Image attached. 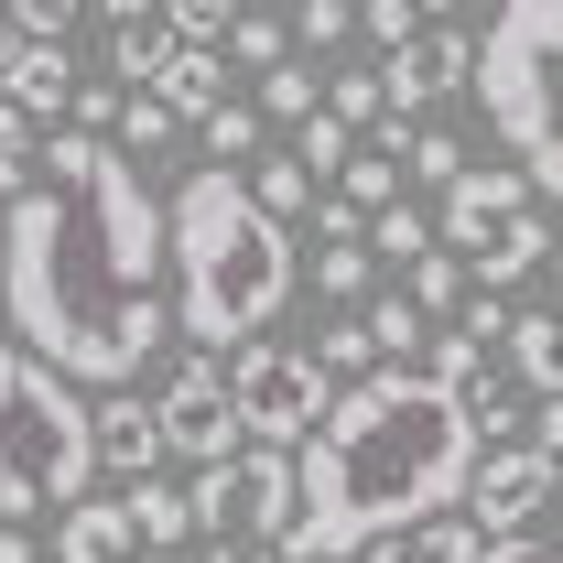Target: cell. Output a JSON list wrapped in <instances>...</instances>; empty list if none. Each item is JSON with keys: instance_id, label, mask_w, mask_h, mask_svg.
Masks as SVG:
<instances>
[{"instance_id": "31", "label": "cell", "mask_w": 563, "mask_h": 563, "mask_svg": "<svg viewBox=\"0 0 563 563\" xmlns=\"http://www.w3.org/2000/svg\"><path fill=\"white\" fill-rule=\"evenodd\" d=\"M282 33H292L303 55H336V44H347V0H303V11H292Z\"/></svg>"}, {"instance_id": "1", "label": "cell", "mask_w": 563, "mask_h": 563, "mask_svg": "<svg viewBox=\"0 0 563 563\" xmlns=\"http://www.w3.org/2000/svg\"><path fill=\"white\" fill-rule=\"evenodd\" d=\"M0 314L66 390H120L174 347L163 314V196L109 141L44 131L33 185L0 217Z\"/></svg>"}, {"instance_id": "33", "label": "cell", "mask_w": 563, "mask_h": 563, "mask_svg": "<svg viewBox=\"0 0 563 563\" xmlns=\"http://www.w3.org/2000/svg\"><path fill=\"white\" fill-rule=\"evenodd\" d=\"M0 563H33V531H11V520H0Z\"/></svg>"}, {"instance_id": "24", "label": "cell", "mask_w": 563, "mask_h": 563, "mask_svg": "<svg viewBox=\"0 0 563 563\" xmlns=\"http://www.w3.org/2000/svg\"><path fill=\"white\" fill-rule=\"evenodd\" d=\"M196 131H207V152H217L207 174H239V163H261V141H272L261 120H250V98H217V109L196 120Z\"/></svg>"}, {"instance_id": "4", "label": "cell", "mask_w": 563, "mask_h": 563, "mask_svg": "<svg viewBox=\"0 0 563 563\" xmlns=\"http://www.w3.org/2000/svg\"><path fill=\"white\" fill-rule=\"evenodd\" d=\"M87 401L55 368H33L22 347H0V509L22 520H66L87 498Z\"/></svg>"}, {"instance_id": "10", "label": "cell", "mask_w": 563, "mask_h": 563, "mask_svg": "<svg viewBox=\"0 0 563 563\" xmlns=\"http://www.w3.org/2000/svg\"><path fill=\"white\" fill-rule=\"evenodd\" d=\"M520 207H531V196H520V174H509V163H466V174L444 185V207L422 217V228H433V250L455 261V250H488V239H498Z\"/></svg>"}, {"instance_id": "14", "label": "cell", "mask_w": 563, "mask_h": 563, "mask_svg": "<svg viewBox=\"0 0 563 563\" xmlns=\"http://www.w3.org/2000/svg\"><path fill=\"white\" fill-rule=\"evenodd\" d=\"M120 531H131V553H185V488H163V477H141V488H120Z\"/></svg>"}, {"instance_id": "16", "label": "cell", "mask_w": 563, "mask_h": 563, "mask_svg": "<svg viewBox=\"0 0 563 563\" xmlns=\"http://www.w3.org/2000/svg\"><path fill=\"white\" fill-rule=\"evenodd\" d=\"M55 563H131V531H120V498H76L55 520Z\"/></svg>"}, {"instance_id": "17", "label": "cell", "mask_w": 563, "mask_h": 563, "mask_svg": "<svg viewBox=\"0 0 563 563\" xmlns=\"http://www.w3.org/2000/svg\"><path fill=\"white\" fill-rule=\"evenodd\" d=\"M98 33H109V66H98V76H131L120 98H141V76H152L163 55H174V33H163V11H109Z\"/></svg>"}, {"instance_id": "2", "label": "cell", "mask_w": 563, "mask_h": 563, "mask_svg": "<svg viewBox=\"0 0 563 563\" xmlns=\"http://www.w3.org/2000/svg\"><path fill=\"white\" fill-rule=\"evenodd\" d=\"M466 477H477V433L455 412V390H433L422 368H368L292 444V542H282V563H357L368 542L455 520Z\"/></svg>"}, {"instance_id": "15", "label": "cell", "mask_w": 563, "mask_h": 563, "mask_svg": "<svg viewBox=\"0 0 563 563\" xmlns=\"http://www.w3.org/2000/svg\"><path fill=\"white\" fill-rule=\"evenodd\" d=\"M357 336H368V368H422V336H433V325H422L401 292H368V303H357Z\"/></svg>"}, {"instance_id": "27", "label": "cell", "mask_w": 563, "mask_h": 563, "mask_svg": "<svg viewBox=\"0 0 563 563\" xmlns=\"http://www.w3.org/2000/svg\"><path fill=\"white\" fill-rule=\"evenodd\" d=\"M422 22H433V11H412V0H368V11H347V33H368L379 55H412Z\"/></svg>"}, {"instance_id": "21", "label": "cell", "mask_w": 563, "mask_h": 563, "mask_svg": "<svg viewBox=\"0 0 563 563\" xmlns=\"http://www.w3.org/2000/svg\"><path fill=\"white\" fill-rule=\"evenodd\" d=\"M390 163H401L412 185H433V196H444V185L466 174V141L444 131V120H422V131H401V141H390Z\"/></svg>"}, {"instance_id": "23", "label": "cell", "mask_w": 563, "mask_h": 563, "mask_svg": "<svg viewBox=\"0 0 563 563\" xmlns=\"http://www.w3.org/2000/svg\"><path fill=\"white\" fill-rule=\"evenodd\" d=\"M250 120H261V131H303V120H314V66H292V55H282L272 76H261V87H250Z\"/></svg>"}, {"instance_id": "26", "label": "cell", "mask_w": 563, "mask_h": 563, "mask_svg": "<svg viewBox=\"0 0 563 563\" xmlns=\"http://www.w3.org/2000/svg\"><path fill=\"white\" fill-rule=\"evenodd\" d=\"M314 368H325V379H336V390H347V379H368V336H357V314H325V325H314Z\"/></svg>"}, {"instance_id": "13", "label": "cell", "mask_w": 563, "mask_h": 563, "mask_svg": "<svg viewBox=\"0 0 563 563\" xmlns=\"http://www.w3.org/2000/svg\"><path fill=\"white\" fill-rule=\"evenodd\" d=\"M542 250H553V217H542V207H520V217H509V228L488 239V250H477V292L498 303L509 282H531V272H542Z\"/></svg>"}, {"instance_id": "28", "label": "cell", "mask_w": 563, "mask_h": 563, "mask_svg": "<svg viewBox=\"0 0 563 563\" xmlns=\"http://www.w3.org/2000/svg\"><path fill=\"white\" fill-rule=\"evenodd\" d=\"M357 141L336 131V120H325V109H314V120H303V131H292V163H303V185H336V163H347Z\"/></svg>"}, {"instance_id": "12", "label": "cell", "mask_w": 563, "mask_h": 563, "mask_svg": "<svg viewBox=\"0 0 563 563\" xmlns=\"http://www.w3.org/2000/svg\"><path fill=\"white\" fill-rule=\"evenodd\" d=\"M141 98H152L163 120H207L217 98H228V55H185V44H174L163 66L141 76Z\"/></svg>"}, {"instance_id": "5", "label": "cell", "mask_w": 563, "mask_h": 563, "mask_svg": "<svg viewBox=\"0 0 563 563\" xmlns=\"http://www.w3.org/2000/svg\"><path fill=\"white\" fill-rule=\"evenodd\" d=\"M553 44H563V11H553V0H520V11H498L488 33H477V55H466V87H477L488 131L520 152L509 174H520V196H531V207H553V185H563V141H553Z\"/></svg>"}, {"instance_id": "6", "label": "cell", "mask_w": 563, "mask_h": 563, "mask_svg": "<svg viewBox=\"0 0 563 563\" xmlns=\"http://www.w3.org/2000/svg\"><path fill=\"white\" fill-rule=\"evenodd\" d=\"M217 368H228V412H239V444L250 455H292L325 422V401H336V379L292 347V336H250V347L217 357Z\"/></svg>"}, {"instance_id": "11", "label": "cell", "mask_w": 563, "mask_h": 563, "mask_svg": "<svg viewBox=\"0 0 563 563\" xmlns=\"http://www.w3.org/2000/svg\"><path fill=\"white\" fill-rule=\"evenodd\" d=\"M87 466H109L120 488H141V477L163 466V433H152V412H141L131 390H109V401H87Z\"/></svg>"}, {"instance_id": "20", "label": "cell", "mask_w": 563, "mask_h": 563, "mask_svg": "<svg viewBox=\"0 0 563 563\" xmlns=\"http://www.w3.org/2000/svg\"><path fill=\"white\" fill-rule=\"evenodd\" d=\"M336 207H347V217H379V207H401V163L357 141L347 163H336Z\"/></svg>"}, {"instance_id": "32", "label": "cell", "mask_w": 563, "mask_h": 563, "mask_svg": "<svg viewBox=\"0 0 563 563\" xmlns=\"http://www.w3.org/2000/svg\"><path fill=\"white\" fill-rule=\"evenodd\" d=\"M477 563H553V542H542V531H531V542H488Z\"/></svg>"}, {"instance_id": "8", "label": "cell", "mask_w": 563, "mask_h": 563, "mask_svg": "<svg viewBox=\"0 0 563 563\" xmlns=\"http://www.w3.org/2000/svg\"><path fill=\"white\" fill-rule=\"evenodd\" d=\"M141 412H152V433H163V455H185L196 477L228 466V455H250V444H239V412H228V368H217V357H185Z\"/></svg>"}, {"instance_id": "18", "label": "cell", "mask_w": 563, "mask_h": 563, "mask_svg": "<svg viewBox=\"0 0 563 563\" xmlns=\"http://www.w3.org/2000/svg\"><path fill=\"white\" fill-rule=\"evenodd\" d=\"M239 196H250V207L272 217L282 239H292V217L314 207V185H303V163H292V152H261V163H250V174H239Z\"/></svg>"}, {"instance_id": "29", "label": "cell", "mask_w": 563, "mask_h": 563, "mask_svg": "<svg viewBox=\"0 0 563 563\" xmlns=\"http://www.w3.org/2000/svg\"><path fill=\"white\" fill-rule=\"evenodd\" d=\"M314 292H325L336 314H357V303H368V250H314Z\"/></svg>"}, {"instance_id": "7", "label": "cell", "mask_w": 563, "mask_h": 563, "mask_svg": "<svg viewBox=\"0 0 563 563\" xmlns=\"http://www.w3.org/2000/svg\"><path fill=\"white\" fill-rule=\"evenodd\" d=\"M185 520L207 542H250V553H282L292 542V455H228L185 488Z\"/></svg>"}, {"instance_id": "25", "label": "cell", "mask_w": 563, "mask_h": 563, "mask_svg": "<svg viewBox=\"0 0 563 563\" xmlns=\"http://www.w3.org/2000/svg\"><path fill=\"white\" fill-rule=\"evenodd\" d=\"M357 250H379L390 272H412L422 250H433V228H422V207H379L368 228H357Z\"/></svg>"}, {"instance_id": "22", "label": "cell", "mask_w": 563, "mask_h": 563, "mask_svg": "<svg viewBox=\"0 0 563 563\" xmlns=\"http://www.w3.org/2000/svg\"><path fill=\"white\" fill-rule=\"evenodd\" d=\"M401 303H412L422 325H455V303H466V261H444V250H422L412 272H401Z\"/></svg>"}, {"instance_id": "30", "label": "cell", "mask_w": 563, "mask_h": 563, "mask_svg": "<svg viewBox=\"0 0 563 563\" xmlns=\"http://www.w3.org/2000/svg\"><path fill=\"white\" fill-rule=\"evenodd\" d=\"M228 55H239L250 76H272L282 55H292V33H282V22H261V11H239V22H228Z\"/></svg>"}, {"instance_id": "9", "label": "cell", "mask_w": 563, "mask_h": 563, "mask_svg": "<svg viewBox=\"0 0 563 563\" xmlns=\"http://www.w3.org/2000/svg\"><path fill=\"white\" fill-rule=\"evenodd\" d=\"M542 509H553V455H531V444L477 455V477H466V498H455V520H466L477 542H531Z\"/></svg>"}, {"instance_id": "3", "label": "cell", "mask_w": 563, "mask_h": 563, "mask_svg": "<svg viewBox=\"0 0 563 563\" xmlns=\"http://www.w3.org/2000/svg\"><path fill=\"white\" fill-rule=\"evenodd\" d=\"M163 314H174V336H196V347H250V336H272V314L292 303V239H282L272 217L239 196V174H185L174 185V207H163Z\"/></svg>"}, {"instance_id": "19", "label": "cell", "mask_w": 563, "mask_h": 563, "mask_svg": "<svg viewBox=\"0 0 563 563\" xmlns=\"http://www.w3.org/2000/svg\"><path fill=\"white\" fill-rule=\"evenodd\" d=\"M488 542L466 531V520H422V531H401V542H368L357 563H477Z\"/></svg>"}]
</instances>
